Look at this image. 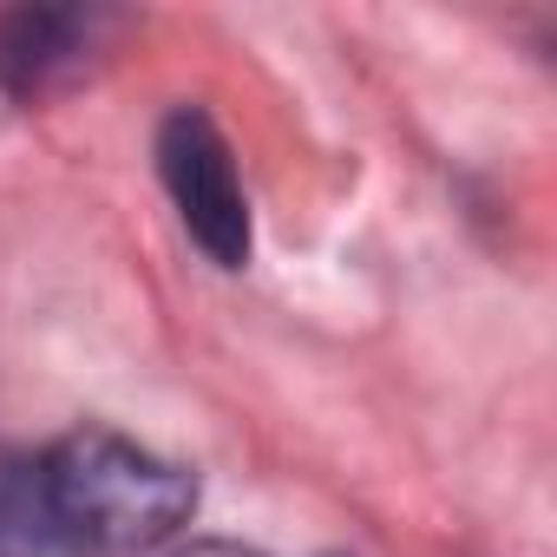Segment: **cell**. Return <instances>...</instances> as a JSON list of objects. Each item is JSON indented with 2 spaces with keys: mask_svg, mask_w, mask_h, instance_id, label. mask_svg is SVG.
<instances>
[{
  "mask_svg": "<svg viewBox=\"0 0 557 557\" xmlns=\"http://www.w3.org/2000/svg\"><path fill=\"white\" fill-rule=\"evenodd\" d=\"M47 498L79 557H138L177 537L197 511L190 472L112 426H79L40 453Z\"/></svg>",
  "mask_w": 557,
  "mask_h": 557,
  "instance_id": "6da1fadb",
  "label": "cell"
},
{
  "mask_svg": "<svg viewBox=\"0 0 557 557\" xmlns=\"http://www.w3.org/2000/svg\"><path fill=\"white\" fill-rule=\"evenodd\" d=\"M158 177H164L190 243L216 269H243L249 262V197H243L230 138L216 132V119L203 106L164 112V125H158Z\"/></svg>",
  "mask_w": 557,
  "mask_h": 557,
  "instance_id": "7a4b0ae2",
  "label": "cell"
},
{
  "mask_svg": "<svg viewBox=\"0 0 557 557\" xmlns=\"http://www.w3.org/2000/svg\"><path fill=\"white\" fill-rule=\"evenodd\" d=\"M106 27L112 14L99 8H8L0 14V92L40 106L47 92L86 73Z\"/></svg>",
  "mask_w": 557,
  "mask_h": 557,
  "instance_id": "3957f363",
  "label": "cell"
},
{
  "mask_svg": "<svg viewBox=\"0 0 557 557\" xmlns=\"http://www.w3.org/2000/svg\"><path fill=\"white\" fill-rule=\"evenodd\" d=\"M0 557H79L60 531L40 459H0Z\"/></svg>",
  "mask_w": 557,
  "mask_h": 557,
  "instance_id": "277c9868",
  "label": "cell"
},
{
  "mask_svg": "<svg viewBox=\"0 0 557 557\" xmlns=\"http://www.w3.org/2000/svg\"><path fill=\"white\" fill-rule=\"evenodd\" d=\"M171 557H262V550H243V544H230V537H203V544H184V550H171Z\"/></svg>",
  "mask_w": 557,
  "mask_h": 557,
  "instance_id": "5b68a950",
  "label": "cell"
}]
</instances>
